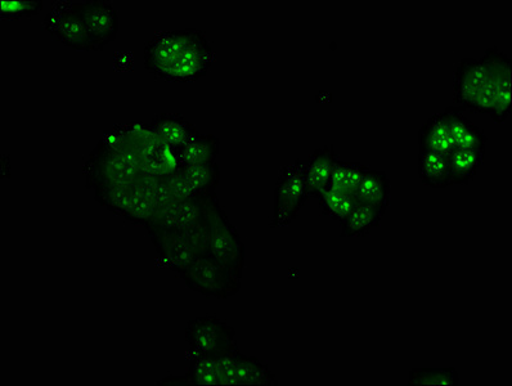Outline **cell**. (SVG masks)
Masks as SVG:
<instances>
[{"instance_id":"cell-8","label":"cell","mask_w":512,"mask_h":386,"mask_svg":"<svg viewBox=\"0 0 512 386\" xmlns=\"http://www.w3.org/2000/svg\"><path fill=\"white\" fill-rule=\"evenodd\" d=\"M188 289L206 298L228 299L241 290L242 275L201 257L181 276Z\"/></svg>"},{"instance_id":"cell-19","label":"cell","mask_w":512,"mask_h":386,"mask_svg":"<svg viewBox=\"0 0 512 386\" xmlns=\"http://www.w3.org/2000/svg\"><path fill=\"white\" fill-rule=\"evenodd\" d=\"M384 213L367 204L358 203L340 222L341 236L366 237L383 221Z\"/></svg>"},{"instance_id":"cell-9","label":"cell","mask_w":512,"mask_h":386,"mask_svg":"<svg viewBox=\"0 0 512 386\" xmlns=\"http://www.w3.org/2000/svg\"><path fill=\"white\" fill-rule=\"evenodd\" d=\"M43 28L53 40L75 51L93 52L79 2H55L44 17Z\"/></svg>"},{"instance_id":"cell-16","label":"cell","mask_w":512,"mask_h":386,"mask_svg":"<svg viewBox=\"0 0 512 386\" xmlns=\"http://www.w3.org/2000/svg\"><path fill=\"white\" fill-rule=\"evenodd\" d=\"M150 124L166 145L172 146L179 152H182L183 148L199 133L195 125L179 114L156 115Z\"/></svg>"},{"instance_id":"cell-18","label":"cell","mask_w":512,"mask_h":386,"mask_svg":"<svg viewBox=\"0 0 512 386\" xmlns=\"http://www.w3.org/2000/svg\"><path fill=\"white\" fill-rule=\"evenodd\" d=\"M420 151L438 152V154L449 155L455 151L451 132L442 112L435 114L422 125L419 132Z\"/></svg>"},{"instance_id":"cell-27","label":"cell","mask_w":512,"mask_h":386,"mask_svg":"<svg viewBox=\"0 0 512 386\" xmlns=\"http://www.w3.org/2000/svg\"><path fill=\"white\" fill-rule=\"evenodd\" d=\"M11 159L8 155L2 156V178H10V170H11Z\"/></svg>"},{"instance_id":"cell-14","label":"cell","mask_w":512,"mask_h":386,"mask_svg":"<svg viewBox=\"0 0 512 386\" xmlns=\"http://www.w3.org/2000/svg\"><path fill=\"white\" fill-rule=\"evenodd\" d=\"M338 161V152L332 145L318 148L307 160H304V177L309 197L317 199L326 188L330 187L332 173Z\"/></svg>"},{"instance_id":"cell-25","label":"cell","mask_w":512,"mask_h":386,"mask_svg":"<svg viewBox=\"0 0 512 386\" xmlns=\"http://www.w3.org/2000/svg\"><path fill=\"white\" fill-rule=\"evenodd\" d=\"M408 385L457 386L460 376L455 367L415 368L410 371Z\"/></svg>"},{"instance_id":"cell-13","label":"cell","mask_w":512,"mask_h":386,"mask_svg":"<svg viewBox=\"0 0 512 386\" xmlns=\"http://www.w3.org/2000/svg\"><path fill=\"white\" fill-rule=\"evenodd\" d=\"M85 29L93 52L114 43L119 33V17L109 0H83L79 2Z\"/></svg>"},{"instance_id":"cell-20","label":"cell","mask_w":512,"mask_h":386,"mask_svg":"<svg viewBox=\"0 0 512 386\" xmlns=\"http://www.w3.org/2000/svg\"><path fill=\"white\" fill-rule=\"evenodd\" d=\"M483 151L455 150L448 155L449 178L451 184L467 186L474 181L484 163Z\"/></svg>"},{"instance_id":"cell-5","label":"cell","mask_w":512,"mask_h":386,"mask_svg":"<svg viewBox=\"0 0 512 386\" xmlns=\"http://www.w3.org/2000/svg\"><path fill=\"white\" fill-rule=\"evenodd\" d=\"M188 357H214L237 347L236 331L217 316L196 317L188 321L184 331Z\"/></svg>"},{"instance_id":"cell-12","label":"cell","mask_w":512,"mask_h":386,"mask_svg":"<svg viewBox=\"0 0 512 386\" xmlns=\"http://www.w3.org/2000/svg\"><path fill=\"white\" fill-rule=\"evenodd\" d=\"M220 384L273 386L278 380L262 361L244 356L236 347L220 354Z\"/></svg>"},{"instance_id":"cell-1","label":"cell","mask_w":512,"mask_h":386,"mask_svg":"<svg viewBox=\"0 0 512 386\" xmlns=\"http://www.w3.org/2000/svg\"><path fill=\"white\" fill-rule=\"evenodd\" d=\"M146 70L172 83H192L204 78L214 62L206 35L197 29L159 33L146 44Z\"/></svg>"},{"instance_id":"cell-21","label":"cell","mask_w":512,"mask_h":386,"mask_svg":"<svg viewBox=\"0 0 512 386\" xmlns=\"http://www.w3.org/2000/svg\"><path fill=\"white\" fill-rule=\"evenodd\" d=\"M419 177L425 186L435 190L452 186L449 178L448 156L438 152L420 151Z\"/></svg>"},{"instance_id":"cell-23","label":"cell","mask_w":512,"mask_h":386,"mask_svg":"<svg viewBox=\"0 0 512 386\" xmlns=\"http://www.w3.org/2000/svg\"><path fill=\"white\" fill-rule=\"evenodd\" d=\"M318 205L325 217L332 221L341 222L352 212L354 206L358 204L356 195L353 193L336 190V188H326L325 191L317 197Z\"/></svg>"},{"instance_id":"cell-7","label":"cell","mask_w":512,"mask_h":386,"mask_svg":"<svg viewBox=\"0 0 512 386\" xmlns=\"http://www.w3.org/2000/svg\"><path fill=\"white\" fill-rule=\"evenodd\" d=\"M453 98L465 111L491 114L492 92L488 76L479 60L464 58L458 62L453 80Z\"/></svg>"},{"instance_id":"cell-3","label":"cell","mask_w":512,"mask_h":386,"mask_svg":"<svg viewBox=\"0 0 512 386\" xmlns=\"http://www.w3.org/2000/svg\"><path fill=\"white\" fill-rule=\"evenodd\" d=\"M94 192L103 208L145 228L160 209L151 193L139 182L97 188Z\"/></svg>"},{"instance_id":"cell-11","label":"cell","mask_w":512,"mask_h":386,"mask_svg":"<svg viewBox=\"0 0 512 386\" xmlns=\"http://www.w3.org/2000/svg\"><path fill=\"white\" fill-rule=\"evenodd\" d=\"M211 196L213 195L172 200L161 206L155 217L146 226L148 236L165 231L192 230V228L201 227L204 222L206 204Z\"/></svg>"},{"instance_id":"cell-17","label":"cell","mask_w":512,"mask_h":386,"mask_svg":"<svg viewBox=\"0 0 512 386\" xmlns=\"http://www.w3.org/2000/svg\"><path fill=\"white\" fill-rule=\"evenodd\" d=\"M358 203L374 206L385 214L392 200V183L385 172L368 169L356 192Z\"/></svg>"},{"instance_id":"cell-4","label":"cell","mask_w":512,"mask_h":386,"mask_svg":"<svg viewBox=\"0 0 512 386\" xmlns=\"http://www.w3.org/2000/svg\"><path fill=\"white\" fill-rule=\"evenodd\" d=\"M150 239L154 244L161 267L181 277L197 259L204 257L202 224L192 230H174L155 233Z\"/></svg>"},{"instance_id":"cell-24","label":"cell","mask_w":512,"mask_h":386,"mask_svg":"<svg viewBox=\"0 0 512 386\" xmlns=\"http://www.w3.org/2000/svg\"><path fill=\"white\" fill-rule=\"evenodd\" d=\"M368 169L370 168L363 164L345 163V161L339 160L335 165L334 173H332L330 187L356 195L359 184Z\"/></svg>"},{"instance_id":"cell-6","label":"cell","mask_w":512,"mask_h":386,"mask_svg":"<svg viewBox=\"0 0 512 386\" xmlns=\"http://www.w3.org/2000/svg\"><path fill=\"white\" fill-rule=\"evenodd\" d=\"M309 199L304 177V160H295L278 174L275 188V210L272 228H281L293 223Z\"/></svg>"},{"instance_id":"cell-26","label":"cell","mask_w":512,"mask_h":386,"mask_svg":"<svg viewBox=\"0 0 512 386\" xmlns=\"http://www.w3.org/2000/svg\"><path fill=\"white\" fill-rule=\"evenodd\" d=\"M44 2L33 0H0V17L3 20L31 19L43 11Z\"/></svg>"},{"instance_id":"cell-2","label":"cell","mask_w":512,"mask_h":386,"mask_svg":"<svg viewBox=\"0 0 512 386\" xmlns=\"http://www.w3.org/2000/svg\"><path fill=\"white\" fill-rule=\"evenodd\" d=\"M204 257L214 260L231 271L244 273L246 249L237 228L219 204L217 193L206 204L204 222Z\"/></svg>"},{"instance_id":"cell-15","label":"cell","mask_w":512,"mask_h":386,"mask_svg":"<svg viewBox=\"0 0 512 386\" xmlns=\"http://www.w3.org/2000/svg\"><path fill=\"white\" fill-rule=\"evenodd\" d=\"M464 109L460 106H448L442 112L446 119L449 132H451L455 150H478L485 152L488 138L484 130L476 127L465 118Z\"/></svg>"},{"instance_id":"cell-10","label":"cell","mask_w":512,"mask_h":386,"mask_svg":"<svg viewBox=\"0 0 512 386\" xmlns=\"http://www.w3.org/2000/svg\"><path fill=\"white\" fill-rule=\"evenodd\" d=\"M488 76L492 92V111L489 116L496 124H503L511 115L512 61L497 47L488 48L480 58Z\"/></svg>"},{"instance_id":"cell-22","label":"cell","mask_w":512,"mask_h":386,"mask_svg":"<svg viewBox=\"0 0 512 386\" xmlns=\"http://www.w3.org/2000/svg\"><path fill=\"white\" fill-rule=\"evenodd\" d=\"M219 138L213 134L197 133L181 152V166L215 163L219 155Z\"/></svg>"}]
</instances>
